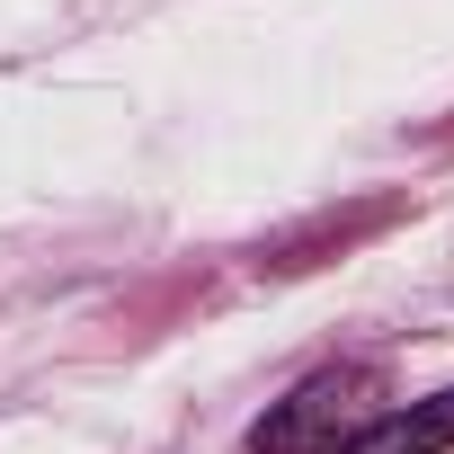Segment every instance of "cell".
I'll list each match as a JSON object with an SVG mask.
<instances>
[{
	"label": "cell",
	"instance_id": "6da1fadb",
	"mask_svg": "<svg viewBox=\"0 0 454 454\" xmlns=\"http://www.w3.org/2000/svg\"><path fill=\"white\" fill-rule=\"evenodd\" d=\"M374 410H383V401H374V374H365V365H321V374H303V383L250 427V454H339Z\"/></svg>",
	"mask_w": 454,
	"mask_h": 454
},
{
	"label": "cell",
	"instance_id": "7a4b0ae2",
	"mask_svg": "<svg viewBox=\"0 0 454 454\" xmlns=\"http://www.w3.org/2000/svg\"><path fill=\"white\" fill-rule=\"evenodd\" d=\"M339 454H454V392H427L410 410H374Z\"/></svg>",
	"mask_w": 454,
	"mask_h": 454
}]
</instances>
